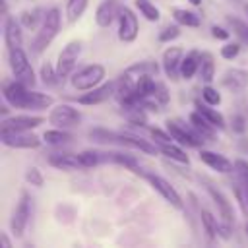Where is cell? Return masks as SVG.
I'll use <instances>...</instances> for the list:
<instances>
[{
    "instance_id": "obj_53",
    "label": "cell",
    "mask_w": 248,
    "mask_h": 248,
    "mask_svg": "<svg viewBox=\"0 0 248 248\" xmlns=\"http://www.w3.org/2000/svg\"><path fill=\"white\" fill-rule=\"evenodd\" d=\"M244 231H246V234H248V221H246V227H244Z\"/></svg>"
},
{
    "instance_id": "obj_51",
    "label": "cell",
    "mask_w": 248,
    "mask_h": 248,
    "mask_svg": "<svg viewBox=\"0 0 248 248\" xmlns=\"http://www.w3.org/2000/svg\"><path fill=\"white\" fill-rule=\"evenodd\" d=\"M192 6H202V0H188Z\"/></svg>"
},
{
    "instance_id": "obj_18",
    "label": "cell",
    "mask_w": 248,
    "mask_h": 248,
    "mask_svg": "<svg viewBox=\"0 0 248 248\" xmlns=\"http://www.w3.org/2000/svg\"><path fill=\"white\" fill-rule=\"evenodd\" d=\"M118 0H103L95 10V23L99 27H108L114 19H118Z\"/></svg>"
},
{
    "instance_id": "obj_48",
    "label": "cell",
    "mask_w": 248,
    "mask_h": 248,
    "mask_svg": "<svg viewBox=\"0 0 248 248\" xmlns=\"http://www.w3.org/2000/svg\"><path fill=\"white\" fill-rule=\"evenodd\" d=\"M219 236L221 238H225V240H229L231 236H232V223H227V221H219Z\"/></svg>"
},
{
    "instance_id": "obj_26",
    "label": "cell",
    "mask_w": 248,
    "mask_h": 248,
    "mask_svg": "<svg viewBox=\"0 0 248 248\" xmlns=\"http://www.w3.org/2000/svg\"><path fill=\"white\" fill-rule=\"evenodd\" d=\"M108 161H112V163H116V165H120V167H126L128 170H132V172H136V174H140V176L145 174V172L141 170V167H140V161H138L134 155H130V153L112 151V153H108Z\"/></svg>"
},
{
    "instance_id": "obj_35",
    "label": "cell",
    "mask_w": 248,
    "mask_h": 248,
    "mask_svg": "<svg viewBox=\"0 0 248 248\" xmlns=\"http://www.w3.org/2000/svg\"><path fill=\"white\" fill-rule=\"evenodd\" d=\"M134 6L138 8V12L147 21H159L161 19V12H159V8L151 0H134Z\"/></svg>"
},
{
    "instance_id": "obj_23",
    "label": "cell",
    "mask_w": 248,
    "mask_h": 248,
    "mask_svg": "<svg viewBox=\"0 0 248 248\" xmlns=\"http://www.w3.org/2000/svg\"><path fill=\"white\" fill-rule=\"evenodd\" d=\"M194 107H196V110H198V112H202V114H203V116H205V118H207V120H209L217 130H225V128H227V120H225V116H223L217 108H213L211 105H207L205 101L202 103V101L198 99V101L194 103Z\"/></svg>"
},
{
    "instance_id": "obj_9",
    "label": "cell",
    "mask_w": 248,
    "mask_h": 248,
    "mask_svg": "<svg viewBox=\"0 0 248 248\" xmlns=\"http://www.w3.org/2000/svg\"><path fill=\"white\" fill-rule=\"evenodd\" d=\"M138 33H140L138 16L128 6H120V10H118V39L122 43H134L138 39Z\"/></svg>"
},
{
    "instance_id": "obj_32",
    "label": "cell",
    "mask_w": 248,
    "mask_h": 248,
    "mask_svg": "<svg viewBox=\"0 0 248 248\" xmlns=\"http://www.w3.org/2000/svg\"><path fill=\"white\" fill-rule=\"evenodd\" d=\"M39 78H41V81H43L46 87H56V85H60V83L64 81V79L60 78L56 66H52L50 62H45V64L41 66V70H39Z\"/></svg>"
},
{
    "instance_id": "obj_46",
    "label": "cell",
    "mask_w": 248,
    "mask_h": 248,
    "mask_svg": "<svg viewBox=\"0 0 248 248\" xmlns=\"http://www.w3.org/2000/svg\"><path fill=\"white\" fill-rule=\"evenodd\" d=\"M240 52V43H227L225 46H221V56L225 60H232L236 58Z\"/></svg>"
},
{
    "instance_id": "obj_36",
    "label": "cell",
    "mask_w": 248,
    "mask_h": 248,
    "mask_svg": "<svg viewBox=\"0 0 248 248\" xmlns=\"http://www.w3.org/2000/svg\"><path fill=\"white\" fill-rule=\"evenodd\" d=\"M43 17H45V14L41 10H23L19 14V23L25 29H35V27H41Z\"/></svg>"
},
{
    "instance_id": "obj_47",
    "label": "cell",
    "mask_w": 248,
    "mask_h": 248,
    "mask_svg": "<svg viewBox=\"0 0 248 248\" xmlns=\"http://www.w3.org/2000/svg\"><path fill=\"white\" fill-rule=\"evenodd\" d=\"M211 37L217 41H229L231 39V31L221 27V25H211Z\"/></svg>"
},
{
    "instance_id": "obj_11",
    "label": "cell",
    "mask_w": 248,
    "mask_h": 248,
    "mask_svg": "<svg viewBox=\"0 0 248 248\" xmlns=\"http://www.w3.org/2000/svg\"><path fill=\"white\" fill-rule=\"evenodd\" d=\"M116 81H107V83H101L89 91H81V95L78 97V103L83 105V107H93V105H101L105 101H108L110 97L116 95Z\"/></svg>"
},
{
    "instance_id": "obj_3",
    "label": "cell",
    "mask_w": 248,
    "mask_h": 248,
    "mask_svg": "<svg viewBox=\"0 0 248 248\" xmlns=\"http://www.w3.org/2000/svg\"><path fill=\"white\" fill-rule=\"evenodd\" d=\"M167 124V130H169V134L172 136V140L176 141V143H180V145H186V147H203V143L207 141L190 122L186 124V122H180V120H167L165 122Z\"/></svg>"
},
{
    "instance_id": "obj_14",
    "label": "cell",
    "mask_w": 248,
    "mask_h": 248,
    "mask_svg": "<svg viewBox=\"0 0 248 248\" xmlns=\"http://www.w3.org/2000/svg\"><path fill=\"white\" fill-rule=\"evenodd\" d=\"M198 157H200V161H202L203 165H207L211 170H217V172H221V174H229V172L234 170V163H232L231 159H227L225 155L215 153V151H211V149L200 147Z\"/></svg>"
},
{
    "instance_id": "obj_40",
    "label": "cell",
    "mask_w": 248,
    "mask_h": 248,
    "mask_svg": "<svg viewBox=\"0 0 248 248\" xmlns=\"http://www.w3.org/2000/svg\"><path fill=\"white\" fill-rule=\"evenodd\" d=\"M227 21H229V25L232 27V31L240 37V41L248 43V23H244V21H240V19H236V17H227Z\"/></svg>"
},
{
    "instance_id": "obj_8",
    "label": "cell",
    "mask_w": 248,
    "mask_h": 248,
    "mask_svg": "<svg viewBox=\"0 0 248 248\" xmlns=\"http://www.w3.org/2000/svg\"><path fill=\"white\" fill-rule=\"evenodd\" d=\"M46 120H48V124H52V126H56V128L68 130V128H74V126L79 124L81 114H79V110L74 108L72 105L62 103V105H56V107L48 112Z\"/></svg>"
},
{
    "instance_id": "obj_52",
    "label": "cell",
    "mask_w": 248,
    "mask_h": 248,
    "mask_svg": "<svg viewBox=\"0 0 248 248\" xmlns=\"http://www.w3.org/2000/svg\"><path fill=\"white\" fill-rule=\"evenodd\" d=\"M244 12H246V14H248V2H246V4H244Z\"/></svg>"
},
{
    "instance_id": "obj_1",
    "label": "cell",
    "mask_w": 248,
    "mask_h": 248,
    "mask_svg": "<svg viewBox=\"0 0 248 248\" xmlns=\"http://www.w3.org/2000/svg\"><path fill=\"white\" fill-rule=\"evenodd\" d=\"M60 19H62V16H60V10H58V8H48V10L45 12L43 23H41V27H39V31H37V35H35V39H33V43H31L33 54L45 52L46 46L54 41V37H56L58 31H60Z\"/></svg>"
},
{
    "instance_id": "obj_33",
    "label": "cell",
    "mask_w": 248,
    "mask_h": 248,
    "mask_svg": "<svg viewBox=\"0 0 248 248\" xmlns=\"http://www.w3.org/2000/svg\"><path fill=\"white\" fill-rule=\"evenodd\" d=\"M83 169H91V167H97L99 163L103 161H108V153H101V151H95V149H83L78 153Z\"/></svg>"
},
{
    "instance_id": "obj_27",
    "label": "cell",
    "mask_w": 248,
    "mask_h": 248,
    "mask_svg": "<svg viewBox=\"0 0 248 248\" xmlns=\"http://www.w3.org/2000/svg\"><path fill=\"white\" fill-rule=\"evenodd\" d=\"M54 105V99L52 95H46V93H39V91H31L27 93V101H25V110L33 108V110H45L48 107Z\"/></svg>"
},
{
    "instance_id": "obj_30",
    "label": "cell",
    "mask_w": 248,
    "mask_h": 248,
    "mask_svg": "<svg viewBox=\"0 0 248 248\" xmlns=\"http://www.w3.org/2000/svg\"><path fill=\"white\" fill-rule=\"evenodd\" d=\"M43 141L52 145V147H58V145H64V143H70L72 141V134L64 128H52V130H46L43 134Z\"/></svg>"
},
{
    "instance_id": "obj_25",
    "label": "cell",
    "mask_w": 248,
    "mask_h": 248,
    "mask_svg": "<svg viewBox=\"0 0 248 248\" xmlns=\"http://www.w3.org/2000/svg\"><path fill=\"white\" fill-rule=\"evenodd\" d=\"M200 70V50H192L182 58L180 64V78L182 79H192Z\"/></svg>"
},
{
    "instance_id": "obj_4",
    "label": "cell",
    "mask_w": 248,
    "mask_h": 248,
    "mask_svg": "<svg viewBox=\"0 0 248 248\" xmlns=\"http://www.w3.org/2000/svg\"><path fill=\"white\" fill-rule=\"evenodd\" d=\"M31 215H33V200L27 192H21L19 202L12 213V219H10V231L16 238H21L25 234L27 225L31 221Z\"/></svg>"
},
{
    "instance_id": "obj_39",
    "label": "cell",
    "mask_w": 248,
    "mask_h": 248,
    "mask_svg": "<svg viewBox=\"0 0 248 248\" xmlns=\"http://www.w3.org/2000/svg\"><path fill=\"white\" fill-rule=\"evenodd\" d=\"M180 27L182 25H178V23L163 27V31H159V43H170V41L178 39L180 37Z\"/></svg>"
},
{
    "instance_id": "obj_5",
    "label": "cell",
    "mask_w": 248,
    "mask_h": 248,
    "mask_svg": "<svg viewBox=\"0 0 248 248\" xmlns=\"http://www.w3.org/2000/svg\"><path fill=\"white\" fill-rule=\"evenodd\" d=\"M8 60H10V68H12V74L16 79H19L21 83H25L27 87L29 85H35V72L31 68V62L25 54V50L19 46V48H10L8 50Z\"/></svg>"
},
{
    "instance_id": "obj_21",
    "label": "cell",
    "mask_w": 248,
    "mask_h": 248,
    "mask_svg": "<svg viewBox=\"0 0 248 248\" xmlns=\"http://www.w3.org/2000/svg\"><path fill=\"white\" fill-rule=\"evenodd\" d=\"M120 145L128 147V149H136V151L147 153V155H157V151H159L155 141L151 143L149 140H143V138L132 136V134H120Z\"/></svg>"
},
{
    "instance_id": "obj_49",
    "label": "cell",
    "mask_w": 248,
    "mask_h": 248,
    "mask_svg": "<svg viewBox=\"0 0 248 248\" xmlns=\"http://www.w3.org/2000/svg\"><path fill=\"white\" fill-rule=\"evenodd\" d=\"M0 236H2V244H4V246H6V248H10V246H12V242H10V238H8V236H6V232H2V234H0Z\"/></svg>"
},
{
    "instance_id": "obj_19",
    "label": "cell",
    "mask_w": 248,
    "mask_h": 248,
    "mask_svg": "<svg viewBox=\"0 0 248 248\" xmlns=\"http://www.w3.org/2000/svg\"><path fill=\"white\" fill-rule=\"evenodd\" d=\"M205 190H207V194L211 196L213 203L217 205V211H219L221 219H223V221H227V223H232V225H234V213H232V205H231V202L225 198V194H223L219 188H215L213 184H207V186H205Z\"/></svg>"
},
{
    "instance_id": "obj_13",
    "label": "cell",
    "mask_w": 248,
    "mask_h": 248,
    "mask_svg": "<svg viewBox=\"0 0 248 248\" xmlns=\"http://www.w3.org/2000/svg\"><path fill=\"white\" fill-rule=\"evenodd\" d=\"M27 93H29V87H27L25 83H21L19 79L8 81V83H4V87H2L4 101H6L10 107H14V108H25Z\"/></svg>"
},
{
    "instance_id": "obj_29",
    "label": "cell",
    "mask_w": 248,
    "mask_h": 248,
    "mask_svg": "<svg viewBox=\"0 0 248 248\" xmlns=\"http://www.w3.org/2000/svg\"><path fill=\"white\" fill-rule=\"evenodd\" d=\"M170 14H172L174 21H176L178 25H182V27H200V25H202L200 16H198L196 12L186 10V8H172Z\"/></svg>"
},
{
    "instance_id": "obj_45",
    "label": "cell",
    "mask_w": 248,
    "mask_h": 248,
    "mask_svg": "<svg viewBox=\"0 0 248 248\" xmlns=\"http://www.w3.org/2000/svg\"><path fill=\"white\" fill-rule=\"evenodd\" d=\"M149 134H151V138H153V141L159 145V143H169V141H174L172 140V136L169 134V130L165 132V130H161V128H149Z\"/></svg>"
},
{
    "instance_id": "obj_2",
    "label": "cell",
    "mask_w": 248,
    "mask_h": 248,
    "mask_svg": "<svg viewBox=\"0 0 248 248\" xmlns=\"http://www.w3.org/2000/svg\"><path fill=\"white\" fill-rule=\"evenodd\" d=\"M105 76H107V70L103 64H87L72 74L70 83L76 91H89V89L101 85Z\"/></svg>"
},
{
    "instance_id": "obj_6",
    "label": "cell",
    "mask_w": 248,
    "mask_h": 248,
    "mask_svg": "<svg viewBox=\"0 0 248 248\" xmlns=\"http://www.w3.org/2000/svg\"><path fill=\"white\" fill-rule=\"evenodd\" d=\"M0 140L12 149H37L43 143V140L31 134V130H0Z\"/></svg>"
},
{
    "instance_id": "obj_50",
    "label": "cell",
    "mask_w": 248,
    "mask_h": 248,
    "mask_svg": "<svg viewBox=\"0 0 248 248\" xmlns=\"http://www.w3.org/2000/svg\"><path fill=\"white\" fill-rule=\"evenodd\" d=\"M0 110H2V116L6 118V116H8V107H6V105H2V107H0Z\"/></svg>"
},
{
    "instance_id": "obj_41",
    "label": "cell",
    "mask_w": 248,
    "mask_h": 248,
    "mask_svg": "<svg viewBox=\"0 0 248 248\" xmlns=\"http://www.w3.org/2000/svg\"><path fill=\"white\" fill-rule=\"evenodd\" d=\"M25 180H27L31 186H37V188H41V186L45 184V176H43V172H41L37 167H29V169L25 170Z\"/></svg>"
},
{
    "instance_id": "obj_15",
    "label": "cell",
    "mask_w": 248,
    "mask_h": 248,
    "mask_svg": "<svg viewBox=\"0 0 248 248\" xmlns=\"http://www.w3.org/2000/svg\"><path fill=\"white\" fill-rule=\"evenodd\" d=\"M43 122H45V116H39V114H16V116L2 118L0 130H33Z\"/></svg>"
},
{
    "instance_id": "obj_10",
    "label": "cell",
    "mask_w": 248,
    "mask_h": 248,
    "mask_svg": "<svg viewBox=\"0 0 248 248\" xmlns=\"http://www.w3.org/2000/svg\"><path fill=\"white\" fill-rule=\"evenodd\" d=\"M143 178H145V180L151 184V188H153L155 192H159V194L163 196V200L169 202L172 207H176V209H182V207H184V202H182L180 194L174 190V186H170L169 180H165L163 176L153 174V172H145Z\"/></svg>"
},
{
    "instance_id": "obj_7",
    "label": "cell",
    "mask_w": 248,
    "mask_h": 248,
    "mask_svg": "<svg viewBox=\"0 0 248 248\" xmlns=\"http://www.w3.org/2000/svg\"><path fill=\"white\" fill-rule=\"evenodd\" d=\"M81 41H70L66 43V46L62 48V52L58 54V62H56V70L60 74V78H68L74 74V68L79 60V54H81Z\"/></svg>"
},
{
    "instance_id": "obj_42",
    "label": "cell",
    "mask_w": 248,
    "mask_h": 248,
    "mask_svg": "<svg viewBox=\"0 0 248 248\" xmlns=\"http://www.w3.org/2000/svg\"><path fill=\"white\" fill-rule=\"evenodd\" d=\"M234 172H236L238 180L248 188V161L236 159V161H234Z\"/></svg>"
},
{
    "instance_id": "obj_31",
    "label": "cell",
    "mask_w": 248,
    "mask_h": 248,
    "mask_svg": "<svg viewBox=\"0 0 248 248\" xmlns=\"http://www.w3.org/2000/svg\"><path fill=\"white\" fill-rule=\"evenodd\" d=\"M200 219H202V227H203V232H205V236H207V240H215L217 236H219V221L213 217V213L211 211H207V209H202L200 211Z\"/></svg>"
},
{
    "instance_id": "obj_34",
    "label": "cell",
    "mask_w": 248,
    "mask_h": 248,
    "mask_svg": "<svg viewBox=\"0 0 248 248\" xmlns=\"http://www.w3.org/2000/svg\"><path fill=\"white\" fill-rule=\"evenodd\" d=\"M89 0H66V19L70 23H76L87 10Z\"/></svg>"
},
{
    "instance_id": "obj_12",
    "label": "cell",
    "mask_w": 248,
    "mask_h": 248,
    "mask_svg": "<svg viewBox=\"0 0 248 248\" xmlns=\"http://www.w3.org/2000/svg\"><path fill=\"white\" fill-rule=\"evenodd\" d=\"M182 58H184V52H182V48H178V46H169V48L163 52L161 68H163L165 76H167L170 81L180 79V64H182Z\"/></svg>"
},
{
    "instance_id": "obj_17",
    "label": "cell",
    "mask_w": 248,
    "mask_h": 248,
    "mask_svg": "<svg viewBox=\"0 0 248 248\" xmlns=\"http://www.w3.org/2000/svg\"><path fill=\"white\" fill-rule=\"evenodd\" d=\"M21 23L19 19L12 17V16H6L4 17V43L10 48H19L23 45V31H21Z\"/></svg>"
},
{
    "instance_id": "obj_20",
    "label": "cell",
    "mask_w": 248,
    "mask_h": 248,
    "mask_svg": "<svg viewBox=\"0 0 248 248\" xmlns=\"http://www.w3.org/2000/svg\"><path fill=\"white\" fill-rule=\"evenodd\" d=\"M48 165L54 167V169H60V170H78V169H83L78 153H48L46 157Z\"/></svg>"
},
{
    "instance_id": "obj_24",
    "label": "cell",
    "mask_w": 248,
    "mask_h": 248,
    "mask_svg": "<svg viewBox=\"0 0 248 248\" xmlns=\"http://www.w3.org/2000/svg\"><path fill=\"white\" fill-rule=\"evenodd\" d=\"M157 147H159V151H161L167 159H170V161H174V163H178V165H188V163H190V157L186 155V151L182 149V145L176 143V141L159 143Z\"/></svg>"
},
{
    "instance_id": "obj_44",
    "label": "cell",
    "mask_w": 248,
    "mask_h": 248,
    "mask_svg": "<svg viewBox=\"0 0 248 248\" xmlns=\"http://www.w3.org/2000/svg\"><path fill=\"white\" fill-rule=\"evenodd\" d=\"M231 128H232L234 134H244V132L248 130V120H246V116H244V114H234V116L231 118Z\"/></svg>"
},
{
    "instance_id": "obj_37",
    "label": "cell",
    "mask_w": 248,
    "mask_h": 248,
    "mask_svg": "<svg viewBox=\"0 0 248 248\" xmlns=\"http://www.w3.org/2000/svg\"><path fill=\"white\" fill-rule=\"evenodd\" d=\"M232 194H234V200H236V203H238L242 215L248 219V188H246L240 180H236V182L232 184Z\"/></svg>"
},
{
    "instance_id": "obj_16",
    "label": "cell",
    "mask_w": 248,
    "mask_h": 248,
    "mask_svg": "<svg viewBox=\"0 0 248 248\" xmlns=\"http://www.w3.org/2000/svg\"><path fill=\"white\" fill-rule=\"evenodd\" d=\"M221 85L232 93L244 91L248 87V72L242 68H229L221 76Z\"/></svg>"
},
{
    "instance_id": "obj_43",
    "label": "cell",
    "mask_w": 248,
    "mask_h": 248,
    "mask_svg": "<svg viewBox=\"0 0 248 248\" xmlns=\"http://www.w3.org/2000/svg\"><path fill=\"white\" fill-rule=\"evenodd\" d=\"M153 97L165 107V105H169V101H170V95H169V89H167V85L165 83H161V81H157L155 83V91H153Z\"/></svg>"
},
{
    "instance_id": "obj_22",
    "label": "cell",
    "mask_w": 248,
    "mask_h": 248,
    "mask_svg": "<svg viewBox=\"0 0 248 248\" xmlns=\"http://www.w3.org/2000/svg\"><path fill=\"white\" fill-rule=\"evenodd\" d=\"M190 124L207 140V141H213L215 140V136H217V128L202 114V112H198V110H194V112H190Z\"/></svg>"
},
{
    "instance_id": "obj_38",
    "label": "cell",
    "mask_w": 248,
    "mask_h": 248,
    "mask_svg": "<svg viewBox=\"0 0 248 248\" xmlns=\"http://www.w3.org/2000/svg\"><path fill=\"white\" fill-rule=\"evenodd\" d=\"M202 99L207 103V105H211V107H219L221 105V93L215 89V87H211L209 83H205L203 87H202Z\"/></svg>"
},
{
    "instance_id": "obj_28",
    "label": "cell",
    "mask_w": 248,
    "mask_h": 248,
    "mask_svg": "<svg viewBox=\"0 0 248 248\" xmlns=\"http://www.w3.org/2000/svg\"><path fill=\"white\" fill-rule=\"evenodd\" d=\"M198 76L203 83H211L215 79V62L211 52H200V70Z\"/></svg>"
}]
</instances>
